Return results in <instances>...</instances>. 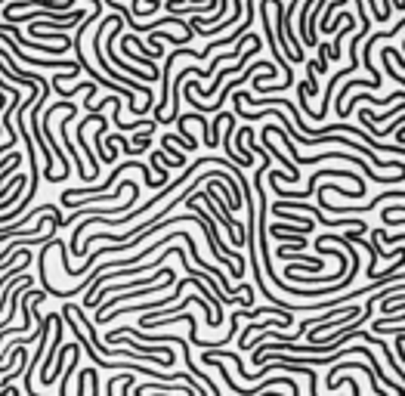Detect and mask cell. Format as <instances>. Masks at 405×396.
Listing matches in <instances>:
<instances>
[{
  "mask_svg": "<svg viewBox=\"0 0 405 396\" xmlns=\"http://www.w3.org/2000/svg\"><path fill=\"white\" fill-rule=\"evenodd\" d=\"M130 168L139 170V174L145 177V186H149V189H155V192H158V180L149 174V168H145V164H139V161H127V164H118V168L109 174V180L102 183V186H90V189H84V186H81V189H65L59 201H62L65 208H78V204H81V201H90V198H96V195H105V192H109V183H115L118 177H121V174H127Z\"/></svg>",
  "mask_w": 405,
  "mask_h": 396,
  "instance_id": "cell-1",
  "label": "cell"
},
{
  "mask_svg": "<svg viewBox=\"0 0 405 396\" xmlns=\"http://www.w3.org/2000/svg\"><path fill=\"white\" fill-rule=\"evenodd\" d=\"M368 239H375V242H384V245H390V248H396V245H402L405 242V233H396V235H387L384 229H371V235Z\"/></svg>",
  "mask_w": 405,
  "mask_h": 396,
  "instance_id": "cell-3",
  "label": "cell"
},
{
  "mask_svg": "<svg viewBox=\"0 0 405 396\" xmlns=\"http://www.w3.org/2000/svg\"><path fill=\"white\" fill-rule=\"evenodd\" d=\"M356 87H368V90H377V87H381V84H377V81H371V78H368V81H359V78H356V81H347V87H343L341 90V93H337V115H341V111H343V99H347V93H350V90H356Z\"/></svg>",
  "mask_w": 405,
  "mask_h": 396,
  "instance_id": "cell-2",
  "label": "cell"
}]
</instances>
